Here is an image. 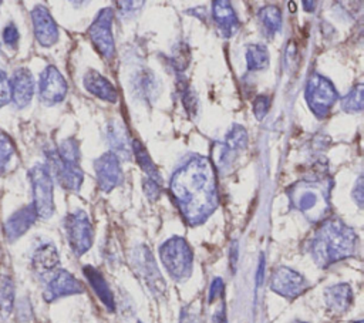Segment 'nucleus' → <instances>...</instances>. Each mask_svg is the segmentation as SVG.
<instances>
[{
    "label": "nucleus",
    "mask_w": 364,
    "mask_h": 323,
    "mask_svg": "<svg viewBox=\"0 0 364 323\" xmlns=\"http://www.w3.org/2000/svg\"><path fill=\"white\" fill-rule=\"evenodd\" d=\"M169 191L188 225L203 223L219 203L215 166L205 157H191L173 172Z\"/></svg>",
    "instance_id": "obj_1"
},
{
    "label": "nucleus",
    "mask_w": 364,
    "mask_h": 323,
    "mask_svg": "<svg viewBox=\"0 0 364 323\" xmlns=\"http://www.w3.org/2000/svg\"><path fill=\"white\" fill-rule=\"evenodd\" d=\"M358 238L353 228L340 219H324L307 242V252L318 268H328L355 255Z\"/></svg>",
    "instance_id": "obj_2"
},
{
    "label": "nucleus",
    "mask_w": 364,
    "mask_h": 323,
    "mask_svg": "<svg viewBox=\"0 0 364 323\" xmlns=\"http://www.w3.org/2000/svg\"><path fill=\"white\" fill-rule=\"evenodd\" d=\"M331 186L333 179L330 175L317 174L293 182L286 194L291 206L301 212L307 221L320 223L327 218L331 209Z\"/></svg>",
    "instance_id": "obj_3"
},
{
    "label": "nucleus",
    "mask_w": 364,
    "mask_h": 323,
    "mask_svg": "<svg viewBox=\"0 0 364 323\" xmlns=\"http://www.w3.org/2000/svg\"><path fill=\"white\" fill-rule=\"evenodd\" d=\"M158 252L164 268L173 280L185 282L189 279L193 269V252L183 238L172 236L166 239Z\"/></svg>",
    "instance_id": "obj_4"
},
{
    "label": "nucleus",
    "mask_w": 364,
    "mask_h": 323,
    "mask_svg": "<svg viewBox=\"0 0 364 323\" xmlns=\"http://www.w3.org/2000/svg\"><path fill=\"white\" fill-rule=\"evenodd\" d=\"M34 211L37 218L48 219L54 213V192L51 171L44 164H36L28 171Z\"/></svg>",
    "instance_id": "obj_5"
},
{
    "label": "nucleus",
    "mask_w": 364,
    "mask_h": 323,
    "mask_svg": "<svg viewBox=\"0 0 364 323\" xmlns=\"http://www.w3.org/2000/svg\"><path fill=\"white\" fill-rule=\"evenodd\" d=\"M129 262L135 275L144 282L149 292L161 297L166 290V285L151 250L145 245L135 246L129 253Z\"/></svg>",
    "instance_id": "obj_6"
},
{
    "label": "nucleus",
    "mask_w": 364,
    "mask_h": 323,
    "mask_svg": "<svg viewBox=\"0 0 364 323\" xmlns=\"http://www.w3.org/2000/svg\"><path fill=\"white\" fill-rule=\"evenodd\" d=\"M304 97L309 108L317 118H326L334 102L338 100V94L333 83L318 73H313L310 75L306 84Z\"/></svg>",
    "instance_id": "obj_7"
},
{
    "label": "nucleus",
    "mask_w": 364,
    "mask_h": 323,
    "mask_svg": "<svg viewBox=\"0 0 364 323\" xmlns=\"http://www.w3.org/2000/svg\"><path fill=\"white\" fill-rule=\"evenodd\" d=\"M64 229L68 245L77 256L84 255L91 248L94 238L92 225L84 211L70 212L64 219Z\"/></svg>",
    "instance_id": "obj_8"
},
{
    "label": "nucleus",
    "mask_w": 364,
    "mask_h": 323,
    "mask_svg": "<svg viewBox=\"0 0 364 323\" xmlns=\"http://www.w3.org/2000/svg\"><path fill=\"white\" fill-rule=\"evenodd\" d=\"M112 18H114V10L111 7H105L97 14L94 21L88 27V36L94 47L105 60L112 58L115 54L114 36L111 30Z\"/></svg>",
    "instance_id": "obj_9"
},
{
    "label": "nucleus",
    "mask_w": 364,
    "mask_h": 323,
    "mask_svg": "<svg viewBox=\"0 0 364 323\" xmlns=\"http://www.w3.org/2000/svg\"><path fill=\"white\" fill-rule=\"evenodd\" d=\"M270 289L274 293L291 300L309 289V282L297 270L287 266H279L272 272Z\"/></svg>",
    "instance_id": "obj_10"
},
{
    "label": "nucleus",
    "mask_w": 364,
    "mask_h": 323,
    "mask_svg": "<svg viewBox=\"0 0 364 323\" xmlns=\"http://www.w3.org/2000/svg\"><path fill=\"white\" fill-rule=\"evenodd\" d=\"M68 85L54 65H47L38 78V100L44 105H55L65 98Z\"/></svg>",
    "instance_id": "obj_11"
},
{
    "label": "nucleus",
    "mask_w": 364,
    "mask_h": 323,
    "mask_svg": "<svg viewBox=\"0 0 364 323\" xmlns=\"http://www.w3.org/2000/svg\"><path fill=\"white\" fill-rule=\"evenodd\" d=\"M84 290L85 289L82 283L73 273H70L65 269H57L53 273V276L47 280L43 297L46 302L51 303L65 296L84 293Z\"/></svg>",
    "instance_id": "obj_12"
},
{
    "label": "nucleus",
    "mask_w": 364,
    "mask_h": 323,
    "mask_svg": "<svg viewBox=\"0 0 364 323\" xmlns=\"http://www.w3.org/2000/svg\"><path fill=\"white\" fill-rule=\"evenodd\" d=\"M94 169L98 188L104 192H109L122 182V169L119 158L112 152H105L94 161Z\"/></svg>",
    "instance_id": "obj_13"
},
{
    "label": "nucleus",
    "mask_w": 364,
    "mask_h": 323,
    "mask_svg": "<svg viewBox=\"0 0 364 323\" xmlns=\"http://www.w3.org/2000/svg\"><path fill=\"white\" fill-rule=\"evenodd\" d=\"M47 159H48V165H47L48 169L53 171L58 184L64 189L78 191L81 188L84 174H82V169L80 168V164H71V162L61 161L57 157L55 149L47 152Z\"/></svg>",
    "instance_id": "obj_14"
},
{
    "label": "nucleus",
    "mask_w": 364,
    "mask_h": 323,
    "mask_svg": "<svg viewBox=\"0 0 364 323\" xmlns=\"http://www.w3.org/2000/svg\"><path fill=\"white\" fill-rule=\"evenodd\" d=\"M33 31L37 43L43 47H50L58 40V27L47 7L38 4L31 10Z\"/></svg>",
    "instance_id": "obj_15"
},
{
    "label": "nucleus",
    "mask_w": 364,
    "mask_h": 323,
    "mask_svg": "<svg viewBox=\"0 0 364 323\" xmlns=\"http://www.w3.org/2000/svg\"><path fill=\"white\" fill-rule=\"evenodd\" d=\"M34 77L26 67L14 70L10 78V101L18 110L26 108L34 95Z\"/></svg>",
    "instance_id": "obj_16"
},
{
    "label": "nucleus",
    "mask_w": 364,
    "mask_h": 323,
    "mask_svg": "<svg viewBox=\"0 0 364 323\" xmlns=\"http://www.w3.org/2000/svg\"><path fill=\"white\" fill-rule=\"evenodd\" d=\"M36 219H37V213L31 203L21 206L16 212H13L3 225V232L6 239L10 242L17 240L34 225Z\"/></svg>",
    "instance_id": "obj_17"
},
{
    "label": "nucleus",
    "mask_w": 364,
    "mask_h": 323,
    "mask_svg": "<svg viewBox=\"0 0 364 323\" xmlns=\"http://www.w3.org/2000/svg\"><path fill=\"white\" fill-rule=\"evenodd\" d=\"M212 16L215 24L218 27V33L229 38L232 37L239 28V18L232 7V4L226 0H216L212 3Z\"/></svg>",
    "instance_id": "obj_18"
},
{
    "label": "nucleus",
    "mask_w": 364,
    "mask_h": 323,
    "mask_svg": "<svg viewBox=\"0 0 364 323\" xmlns=\"http://www.w3.org/2000/svg\"><path fill=\"white\" fill-rule=\"evenodd\" d=\"M60 265L58 250L51 242H44L38 245L31 255V266L34 272L40 276L54 273Z\"/></svg>",
    "instance_id": "obj_19"
},
{
    "label": "nucleus",
    "mask_w": 364,
    "mask_h": 323,
    "mask_svg": "<svg viewBox=\"0 0 364 323\" xmlns=\"http://www.w3.org/2000/svg\"><path fill=\"white\" fill-rule=\"evenodd\" d=\"M105 135H107V141L112 149V154H115L117 157L129 159L132 151H131L128 129H127V125L122 122V120L114 118V120L108 121Z\"/></svg>",
    "instance_id": "obj_20"
},
{
    "label": "nucleus",
    "mask_w": 364,
    "mask_h": 323,
    "mask_svg": "<svg viewBox=\"0 0 364 323\" xmlns=\"http://www.w3.org/2000/svg\"><path fill=\"white\" fill-rule=\"evenodd\" d=\"M82 84L88 92H91L92 95L104 101H108V102L118 101V91L114 87V84L95 70H88L85 73L82 78Z\"/></svg>",
    "instance_id": "obj_21"
},
{
    "label": "nucleus",
    "mask_w": 364,
    "mask_h": 323,
    "mask_svg": "<svg viewBox=\"0 0 364 323\" xmlns=\"http://www.w3.org/2000/svg\"><path fill=\"white\" fill-rule=\"evenodd\" d=\"M82 273L87 277L88 283L91 285L92 290L95 292V295L98 296V299L102 302V305L107 307L108 312H114L115 310V299H114V293L111 292L105 277L102 276V273L95 269L91 265H87L82 268Z\"/></svg>",
    "instance_id": "obj_22"
},
{
    "label": "nucleus",
    "mask_w": 364,
    "mask_h": 323,
    "mask_svg": "<svg viewBox=\"0 0 364 323\" xmlns=\"http://www.w3.org/2000/svg\"><path fill=\"white\" fill-rule=\"evenodd\" d=\"M324 299L328 310L341 314L353 305V290L347 283H337L324 290Z\"/></svg>",
    "instance_id": "obj_23"
},
{
    "label": "nucleus",
    "mask_w": 364,
    "mask_h": 323,
    "mask_svg": "<svg viewBox=\"0 0 364 323\" xmlns=\"http://www.w3.org/2000/svg\"><path fill=\"white\" fill-rule=\"evenodd\" d=\"M131 151L134 152L135 159H136L138 165L141 166V169L145 172L146 178H149V179H152V181L158 182V184H161V182H162L161 174H159L158 168L155 166V164H154L152 158L149 157V154H148L146 148L141 144V141H138V139H132V142H131Z\"/></svg>",
    "instance_id": "obj_24"
},
{
    "label": "nucleus",
    "mask_w": 364,
    "mask_h": 323,
    "mask_svg": "<svg viewBox=\"0 0 364 323\" xmlns=\"http://www.w3.org/2000/svg\"><path fill=\"white\" fill-rule=\"evenodd\" d=\"M132 88L135 91V94L141 98L145 100L146 102L151 100H155L156 94H158V83L156 78L154 77V74H151L149 71H142L139 73L134 83H132Z\"/></svg>",
    "instance_id": "obj_25"
},
{
    "label": "nucleus",
    "mask_w": 364,
    "mask_h": 323,
    "mask_svg": "<svg viewBox=\"0 0 364 323\" xmlns=\"http://www.w3.org/2000/svg\"><path fill=\"white\" fill-rule=\"evenodd\" d=\"M257 18L269 37H273L282 28V11L277 6H264L259 10Z\"/></svg>",
    "instance_id": "obj_26"
},
{
    "label": "nucleus",
    "mask_w": 364,
    "mask_h": 323,
    "mask_svg": "<svg viewBox=\"0 0 364 323\" xmlns=\"http://www.w3.org/2000/svg\"><path fill=\"white\" fill-rule=\"evenodd\" d=\"M246 63L250 71H260L269 65V51L263 44H249L246 47Z\"/></svg>",
    "instance_id": "obj_27"
},
{
    "label": "nucleus",
    "mask_w": 364,
    "mask_h": 323,
    "mask_svg": "<svg viewBox=\"0 0 364 323\" xmlns=\"http://www.w3.org/2000/svg\"><path fill=\"white\" fill-rule=\"evenodd\" d=\"M14 307V283L10 276H0V317L7 319Z\"/></svg>",
    "instance_id": "obj_28"
},
{
    "label": "nucleus",
    "mask_w": 364,
    "mask_h": 323,
    "mask_svg": "<svg viewBox=\"0 0 364 323\" xmlns=\"http://www.w3.org/2000/svg\"><path fill=\"white\" fill-rule=\"evenodd\" d=\"M223 144L233 152V154H239L240 151H243L247 145V132L242 125H232L230 131L226 134Z\"/></svg>",
    "instance_id": "obj_29"
},
{
    "label": "nucleus",
    "mask_w": 364,
    "mask_h": 323,
    "mask_svg": "<svg viewBox=\"0 0 364 323\" xmlns=\"http://www.w3.org/2000/svg\"><path fill=\"white\" fill-rule=\"evenodd\" d=\"M364 107V85L357 84L341 98V110L346 112H360Z\"/></svg>",
    "instance_id": "obj_30"
},
{
    "label": "nucleus",
    "mask_w": 364,
    "mask_h": 323,
    "mask_svg": "<svg viewBox=\"0 0 364 323\" xmlns=\"http://www.w3.org/2000/svg\"><path fill=\"white\" fill-rule=\"evenodd\" d=\"M55 154L61 161L80 164V145L74 138L63 139L58 147L55 148Z\"/></svg>",
    "instance_id": "obj_31"
},
{
    "label": "nucleus",
    "mask_w": 364,
    "mask_h": 323,
    "mask_svg": "<svg viewBox=\"0 0 364 323\" xmlns=\"http://www.w3.org/2000/svg\"><path fill=\"white\" fill-rule=\"evenodd\" d=\"M16 148L13 139L6 132H0V175L6 172V168L14 154Z\"/></svg>",
    "instance_id": "obj_32"
},
{
    "label": "nucleus",
    "mask_w": 364,
    "mask_h": 323,
    "mask_svg": "<svg viewBox=\"0 0 364 323\" xmlns=\"http://www.w3.org/2000/svg\"><path fill=\"white\" fill-rule=\"evenodd\" d=\"M181 91H182V101H183V105L186 108L188 112H191L192 115L196 114V110H198V100H196V95L193 94V91L189 88V85L186 84H182L181 87Z\"/></svg>",
    "instance_id": "obj_33"
},
{
    "label": "nucleus",
    "mask_w": 364,
    "mask_h": 323,
    "mask_svg": "<svg viewBox=\"0 0 364 323\" xmlns=\"http://www.w3.org/2000/svg\"><path fill=\"white\" fill-rule=\"evenodd\" d=\"M1 37H3V43L11 48H16L17 44H18V38H20V33H18V28L14 23H9L4 28H3V33H1Z\"/></svg>",
    "instance_id": "obj_34"
},
{
    "label": "nucleus",
    "mask_w": 364,
    "mask_h": 323,
    "mask_svg": "<svg viewBox=\"0 0 364 323\" xmlns=\"http://www.w3.org/2000/svg\"><path fill=\"white\" fill-rule=\"evenodd\" d=\"M179 323H200V310L196 305L191 303L181 312Z\"/></svg>",
    "instance_id": "obj_35"
},
{
    "label": "nucleus",
    "mask_w": 364,
    "mask_h": 323,
    "mask_svg": "<svg viewBox=\"0 0 364 323\" xmlns=\"http://www.w3.org/2000/svg\"><path fill=\"white\" fill-rule=\"evenodd\" d=\"M10 102V78L0 65V108Z\"/></svg>",
    "instance_id": "obj_36"
},
{
    "label": "nucleus",
    "mask_w": 364,
    "mask_h": 323,
    "mask_svg": "<svg viewBox=\"0 0 364 323\" xmlns=\"http://www.w3.org/2000/svg\"><path fill=\"white\" fill-rule=\"evenodd\" d=\"M270 107V98L267 95H259L255 98L253 101V114L255 117L260 121L262 118H264V115L267 114Z\"/></svg>",
    "instance_id": "obj_37"
},
{
    "label": "nucleus",
    "mask_w": 364,
    "mask_h": 323,
    "mask_svg": "<svg viewBox=\"0 0 364 323\" xmlns=\"http://www.w3.org/2000/svg\"><path fill=\"white\" fill-rule=\"evenodd\" d=\"M142 188L149 201H156L158 196L161 195V184H158L149 178H144Z\"/></svg>",
    "instance_id": "obj_38"
},
{
    "label": "nucleus",
    "mask_w": 364,
    "mask_h": 323,
    "mask_svg": "<svg viewBox=\"0 0 364 323\" xmlns=\"http://www.w3.org/2000/svg\"><path fill=\"white\" fill-rule=\"evenodd\" d=\"M223 287H225V285H223V280L220 279V277H215L213 279V282L210 283V287H209V296H208V302L209 303H212L213 300H216L220 295H222V292H223Z\"/></svg>",
    "instance_id": "obj_39"
},
{
    "label": "nucleus",
    "mask_w": 364,
    "mask_h": 323,
    "mask_svg": "<svg viewBox=\"0 0 364 323\" xmlns=\"http://www.w3.org/2000/svg\"><path fill=\"white\" fill-rule=\"evenodd\" d=\"M237 259H239V246H237V242L233 240L232 245H230V248H229V263H230L232 272L236 270Z\"/></svg>",
    "instance_id": "obj_40"
},
{
    "label": "nucleus",
    "mask_w": 364,
    "mask_h": 323,
    "mask_svg": "<svg viewBox=\"0 0 364 323\" xmlns=\"http://www.w3.org/2000/svg\"><path fill=\"white\" fill-rule=\"evenodd\" d=\"M351 196H353V199L355 201V203L361 208V206H363V181H361V176H360V178L357 179V182H355V186L353 188Z\"/></svg>",
    "instance_id": "obj_41"
},
{
    "label": "nucleus",
    "mask_w": 364,
    "mask_h": 323,
    "mask_svg": "<svg viewBox=\"0 0 364 323\" xmlns=\"http://www.w3.org/2000/svg\"><path fill=\"white\" fill-rule=\"evenodd\" d=\"M263 272H264V256L260 255L259 266H257V273H256V286H257V287H259L260 283L263 282Z\"/></svg>",
    "instance_id": "obj_42"
},
{
    "label": "nucleus",
    "mask_w": 364,
    "mask_h": 323,
    "mask_svg": "<svg viewBox=\"0 0 364 323\" xmlns=\"http://www.w3.org/2000/svg\"><path fill=\"white\" fill-rule=\"evenodd\" d=\"M213 323H228L226 312H225V305H222L220 309L215 313V316H213Z\"/></svg>",
    "instance_id": "obj_43"
},
{
    "label": "nucleus",
    "mask_w": 364,
    "mask_h": 323,
    "mask_svg": "<svg viewBox=\"0 0 364 323\" xmlns=\"http://www.w3.org/2000/svg\"><path fill=\"white\" fill-rule=\"evenodd\" d=\"M303 6L306 11H313L314 10L313 6H316V1H303Z\"/></svg>",
    "instance_id": "obj_44"
},
{
    "label": "nucleus",
    "mask_w": 364,
    "mask_h": 323,
    "mask_svg": "<svg viewBox=\"0 0 364 323\" xmlns=\"http://www.w3.org/2000/svg\"><path fill=\"white\" fill-rule=\"evenodd\" d=\"M354 323H363V320H357V322H354Z\"/></svg>",
    "instance_id": "obj_45"
},
{
    "label": "nucleus",
    "mask_w": 364,
    "mask_h": 323,
    "mask_svg": "<svg viewBox=\"0 0 364 323\" xmlns=\"http://www.w3.org/2000/svg\"><path fill=\"white\" fill-rule=\"evenodd\" d=\"M299 323H307V322H299Z\"/></svg>",
    "instance_id": "obj_46"
},
{
    "label": "nucleus",
    "mask_w": 364,
    "mask_h": 323,
    "mask_svg": "<svg viewBox=\"0 0 364 323\" xmlns=\"http://www.w3.org/2000/svg\"><path fill=\"white\" fill-rule=\"evenodd\" d=\"M138 323H142V322H138Z\"/></svg>",
    "instance_id": "obj_47"
}]
</instances>
